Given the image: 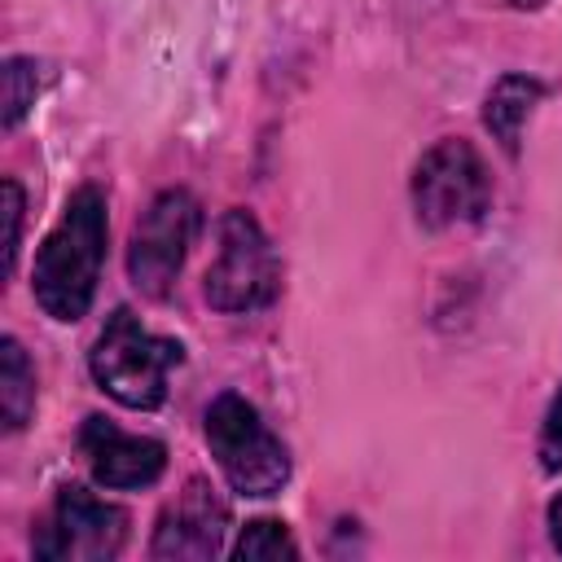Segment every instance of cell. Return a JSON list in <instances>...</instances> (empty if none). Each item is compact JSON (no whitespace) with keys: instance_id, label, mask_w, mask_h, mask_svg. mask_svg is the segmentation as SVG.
Segmentation results:
<instances>
[{"instance_id":"1","label":"cell","mask_w":562,"mask_h":562,"mask_svg":"<svg viewBox=\"0 0 562 562\" xmlns=\"http://www.w3.org/2000/svg\"><path fill=\"white\" fill-rule=\"evenodd\" d=\"M105 259V193L97 184H83L70 193L61 220L44 237L31 272L35 303L44 316L70 325L92 307L97 281Z\"/></svg>"},{"instance_id":"2","label":"cell","mask_w":562,"mask_h":562,"mask_svg":"<svg viewBox=\"0 0 562 562\" xmlns=\"http://www.w3.org/2000/svg\"><path fill=\"white\" fill-rule=\"evenodd\" d=\"M180 360H184V347L176 338L149 334L140 316H132L127 307H114V316L105 321V329L88 351V369L97 386L123 408H140V413L167 400V373Z\"/></svg>"},{"instance_id":"3","label":"cell","mask_w":562,"mask_h":562,"mask_svg":"<svg viewBox=\"0 0 562 562\" xmlns=\"http://www.w3.org/2000/svg\"><path fill=\"white\" fill-rule=\"evenodd\" d=\"M206 443L228 479L233 492L241 496H277L290 479V452L285 443L268 430L259 408L241 400L237 391H224L206 408Z\"/></svg>"},{"instance_id":"4","label":"cell","mask_w":562,"mask_h":562,"mask_svg":"<svg viewBox=\"0 0 562 562\" xmlns=\"http://www.w3.org/2000/svg\"><path fill=\"white\" fill-rule=\"evenodd\" d=\"M277 285H281V263H277V250H272L268 233L259 228V220L241 206L224 211L220 250L202 281L206 303L215 312H259L277 299Z\"/></svg>"},{"instance_id":"5","label":"cell","mask_w":562,"mask_h":562,"mask_svg":"<svg viewBox=\"0 0 562 562\" xmlns=\"http://www.w3.org/2000/svg\"><path fill=\"white\" fill-rule=\"evenodd\" d=\"M487 206H492V176L470 140L448 136L430 145L413 167V211L422 228H457L479 220Z\"/></svg>"},{"instance_id":"6","label":"cell","mask_w":562,"mask_h":562,"mask_svg":"<svg viewBox=\"0 0 562 562\" xmlns=\"http://www.w3.org/2000/svg\"><path fill=\"white\" fill-rule=\"evenodd\" d=\"M202 228V206L189 189H167L149 202V211L136 220L132 241H127V277L140 294L149 299H167L189 246Z\"/></svg>"},{"instance_id":"7","label":"cell","mask_w":562,"mask_h":562,"mask_svg":"<svg viewBox=\"0 0 562 562\" xmlns=\"http://www.w3.org/2000/svg\"><path fill=\"white\" fill-rule=\"evenodd\" d=\"M127 540V514L79 483H66L35 527L31 549L44 562H110Z\"/></svg>"},{"instance_id":"8","label":"cell","mask_w":562,"mask_h":562,"mask_svg":"<svg viewBox=\"0 0 562 562\" xmlns=\"http://www.w3.org/2000/svg\"><path fill=\"white\" fill-rule=\"evenodd\" d=\"M79 448L88 457V470L101 487L110 492H136L158 483L167 470V448L149 435H127L105 417H83L79 426Z\"/></svg>"},{"instance_id":"9","label":"cell","mask_w":562,"mask_h":562,"mask_svg":"<svg viewBox=\"0 0 562 562\" xmlns=\"http://www.w3.org/2000/svg\"><path fill=\"white\" fill-rule=\"evenodd\" d=\"M224 531H228V505L202 479H193L180 492V501L162 509L149 553L154 558H215L224 549Z\"/></svg>"},{"instance_id":"10","label":"cell","mask_w":562,"mask_h":562,"mask_svg":"<svg viewBox=\"0 0 562 562\" xmlns=\"http://www.w3.org/2000/svg\"><path fill=\"white\" fill-rule=\"evenodd\" d=\"M544 97V83L531 79V75H501L496 88L487 92V105H483V123L487 132L505 145V154H518V140H522V123L527 114L536 110V101Z\"/></svg>"},{"instance_id":"11","label":"cell","mask_w":562,"mask_h":562,"mask_svg":"<svg viewBox=\"0 0 562 562\" xmlns=\"http://www.w3.org/2000/svg\"><path fill=\"white\" fill-rule=\"evenodd\" d=\"M35 408V373L18 338L0 342V417L4 430H22Z\"/></svg>"},{"instance_id":"12","label":"cell","mask_w":562,"mask_h":562,"mask_svg":"<svg viewBox=\"0 0 562 562\" xmlns=\"http://www.w3.org/2000/svg\"><path fill=\"white\" fill-rule=\"evenodd\" d=\"M233 558H241V562H281V558H299V544H294V536L285 531V522H277V518H255V522H246V531L237 536Z\"/></svg>"},{"instance_id":"13","label":"cell","mask_w":562,"mask_h":562,"mask_svg":"<svg viewBox=\"0 0 562 562\" xmlns=\"http://www.w3.org/2000/svg\"><path fill=\"white\" fill-rule=\"evenodd\" d=\"M40 61L35 57H9L4 61V127L13 132L26 110L35 105V92H40Z\"/></svg>"},{"instance_id":"14","label":"cell","mask_w":562,"mask_h":562,"mask_svg":"<svg viewBox=\"0 0 562 562\" xmlns=\"http://www.w3.org/2000/svg\"><path fill=\"white\" fill-rule=\"evenodd\" d=\"M540 465L544 470H562V391L553 395L549 413H544V426H540Z\"/></svg>"},{"instance_id":"15","label":"cell","mask_w":562,"mask_h":562,"mask_svg":"<svg viewBox=\"0 0 562 562\" xmlns=\"http://www.w3.org/2000/svg\"><path fill=\"white\" fill-rule=\"evenodd\" d=\"M4 220H9V233H4V277H9L18 263V241H22V184L18 180H4Z\"/></svg>"},{"instance_id":"16","label":"cell","mask_w":562,"mask_h":562,"mask_svg":"<svg viewBox=\"0 0 562 562\" xmlns=\"http://www.w3.org/2000/svg\"><path fill=\"white\" fill-rule=\"evenodd\" d=\"M549 536H553V544H558V553H562V492H558L553 505H549Z\"/></svg>"},{"instance_id":"17","label":"cell","mask_w":562,"mask_h":562,"mask_svg":"<svg viewBox=\"0 0 562 562\" xmlns=\"http://www.w3.org/2000/svg\"><path fill=\"white\" fill-rule=\"evenodd\" d=\"M509 4H518V9H540L544 0H509Z\"/></svg>"}]
</instances>
